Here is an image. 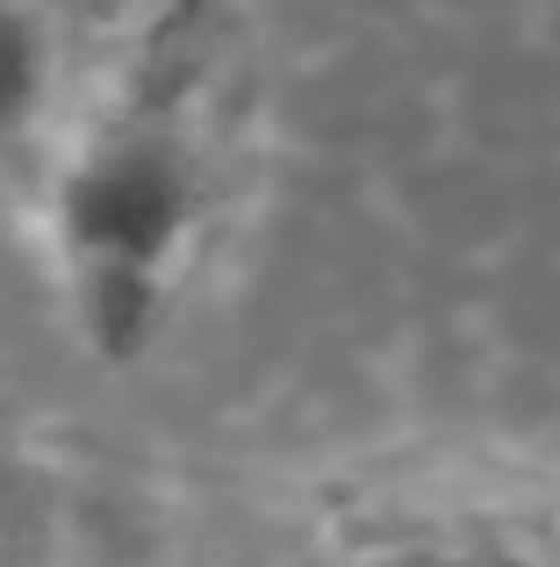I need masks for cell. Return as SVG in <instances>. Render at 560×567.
Returning <instances> with one entry per match:
<instances>
[{
	"instance_id": "3",
	"label": "cell",
	"mask_w": 560,
	"mask_h": 567,
	"mask_svg": "<svg viewBox=\"0 0 560 567\" xmlns=\"http://www.w3.org/2000/svg\"><path fill=\"white\" fill-rule=\"evenodd\" d=\"M58 86V29L37 0H0V144L43 123Z\"/></svg>"
},
{
	"instance_id": "1",
	"label": "cell",
	"mask_w": 560,
	"mask_h": 567,
	"mask_svg": "<svg viewBox=\"0 0 560 567\" xmlns=\"http://www.w3.org/2000/svg\"><path fill=\"white\" fill-rule=\"evenodd\" d=\"M216 208V166L180 80L108 101L43 187V259L65 323L101 367L166 338Z\"/></svg>"
},
{
	"instance_id": "2",
	"label": "cell",
	"mask_w": 560,
	"mask_h": 567,
	"mask_svg": "<svg viewBox=\"0 0 560 567\" xmlns=\"http://www.w3.org/2000/svg\"><path fill=\"white\" fill-rule=\"evenodd\" d=\"M352 567H560V539H539L532 525H496V517H460V525H417L366 546Z\"/></svg>"
}]
</instances>
